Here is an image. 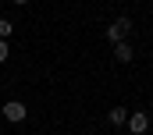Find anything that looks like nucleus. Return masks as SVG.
<instances>
[{
	"label": "nucleus",
	"mask_w": 153,
	"mask_h": 135,
	"mask_svg": "<svg viewBox=\"0 0 153 135\" xmlns=\"http://www.w3.org/2000/svg\"><path fill=\"white\" fill-rule=\"evenodd\" d=\"M14 4H29V0H14Z\"/></svg>",
	"instance_id": "6e6552de"
},
{
	"label": "nucleus",
	"mask_w": 153,
	"mask_h": 135,
	"mask_svg": "<svg viewBox=\"0 0 153 135\" xmlns=\"http://www.w3.org/2000/svg\"><path fill=\"white\" fill-rule=\"evenodd\" d=\"M107 117H111V125H125V121H128V110H125V107H111Z\"/></svg>",
	"instance_id": "39448f33"
},
{
	"label": "nucleus",
	"mask_w": 153,
	"mask_h": 135,
	"mask_svg": "<svg viewBox=\"0 0 153 135\" xmlns=\"http://www.w3.org/2000/svg\"><path fill=\"white\" fill-rule=\"evenodd\" d=\"M146 128H150V117L139 110V114H128V132L132 135H146Z\"/></svg>",
	"instance_id": "7ed1b4c3"
},
{
	"label": "nucleus",
	"mask_w": 153,
	"mask_h": 135,
	"mask_svg": "<svg viewBox=\"0 0 153 135\" xmlns=\"http://www.w3.org/2000/svg\"><path fill=\"white\" fill-rule=\"evenodd\" d=\"M128 32H132V22L128 18H117V22H111V29H107V39L111 43H121Z\"/></svg>",
	"instance_id": "f257e3e1"
},
{
	"label": "nucleus",
	"mask_w": 153,
	"mask_h": 135,
	"mask_svg": "<svg viewBox=\"0 0 153 135\" xmlns=\"http://www.w3.org/2000/svg\"><path fill=\"white\" fill-rule=\"evenodd\" d=\"M11 32H14L11 18H0V39H11Z\"/></svg>",
	"instance_id": "423d86ee"
},
{
	"label": "nucleus",
	"mask_w": 153,
	"mask_h": 135,
	"mask_svg": "<svg viewBox=\"0 0 153 135\" xmlns=\"http://www.w3.org/2000/svg\"><path fill=\"white\" fill-rule=\"evenodd\" d=\"M11 57V46H7V39H0V61H7Z\"/></svg>",
	"instance_id": "0eeeda50"
},
{
	"label": "nucleus",
	"mask_w": 153,
	"mask_h": 135,
	"mask_svg": "<svg viewBox=\"0 0 153 135\" xmlns=\"http://www.w3.org/2000/svg\"><path fill=\"white\" fill-rule=\"evenodd\" d=\"M25 114H29V110H25V103H18V100H7V103H4V117H7L11 125L25 121Z\"/></svg>",
	"instance_id": "f03ea898"
},
{
	"label": "nucleus",
	"mask_w": 153,
	"mask_h": 135,
	"mask_svg": "<svg viewBox=\"0 0 153 135\" xmlns=\"http://www.w3.org/2000/svg\"><path fill=\"white\" fill-rule=\"evenodd\" d=\"M132 53H135V50H132L125 39H121V43H114V57L121 61V64H128V61H132Z\"/></svg>",
	"instance_id": "20e7f679"
}]
</instances>
